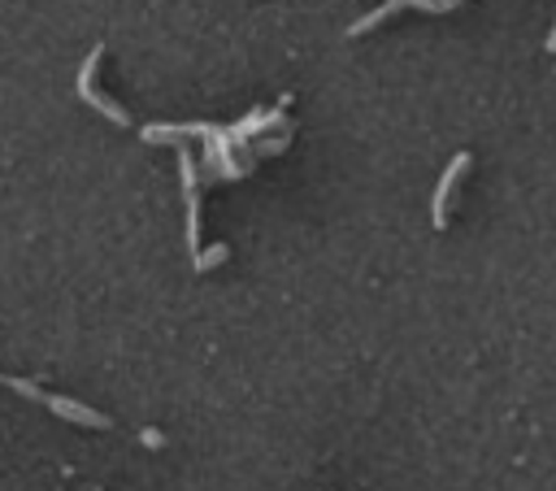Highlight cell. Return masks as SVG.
Masks as SVG:
<instances>
[{
  "instance_id": "6da1fadb",
  "label": "cell",
  "mask_w": 556,
  "mask_h": 491,
  "mask_svg": "<svg viewBox=\"0 0 556 491\" xmlns=\"http://www.w3.org/2000/svg\"><path fill=\"white\" fill-rule=\"evenodd\" d=\"M469 169V156L460 152L452 165H447V174L439 178V191H434V226H443V217H447V196H452V187H456V178Z\"/></svg>"
}]
</instances>
